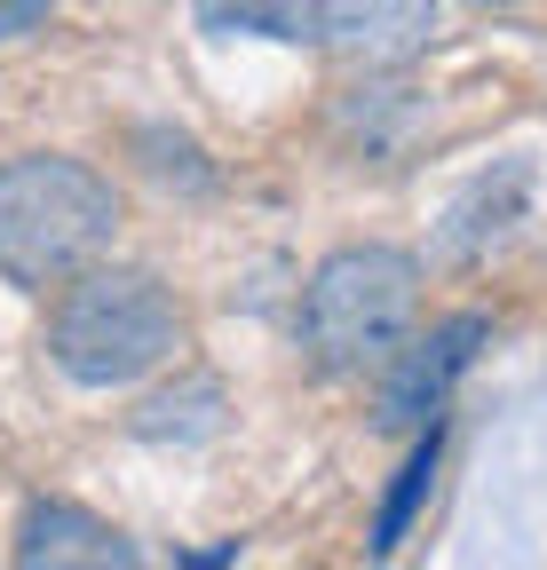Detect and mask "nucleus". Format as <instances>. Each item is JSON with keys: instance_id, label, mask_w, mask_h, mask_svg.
Wrapping results in <instances>:
<instances>
[{"instance_id": "7ed1b4c3", "label": "nucleus", "mask_w": 547, "mask_h": 570, "mask_svg": "<svg viewBox=\"0 0 547 570\" xmlns=\"http://www.w3.org/2000/svg\"><path fill=\"white\" fill-rule=\"evenodd\" d=\"M421 302V269L397 246H341L302 285V348L318 373H373L397 356Z\"/></svg>"}, {"instance_id": "39448f33", "label": "nucleus", "mask_w": 547, "mask_h": 570, "mask_svg": "<svg viewBox=\"0 0 547 570\" xmlns=\"http://www.w3.org/2000/svg\"><path fill=\"white\" fill-rule=\"evenodd\" d=\"M318 40L350 63H404L437 40V0H318Z\"/></svg>"}, {"instance_id": "6e6552de", "label": "nucleus", "mask_w": 547, "mask_h": 570, "mask_svg": "<svg viewBox=\"0 0 547 570\" xmlns=\"http://www.w3.org/2000/svg\"><path fill=\"white\" fill-rule=\"evenodd\" d=\"M437 444H445V428L429 420V436L413 444V460H404V475H397V491H389V508L373 515V554H397V539L413 531L421 499H429V483H437Z\"/></svg>"}, {"instance_id": "0eeeda50", "label": "nucleus", "mask_w": 547, "mask_h": 570, "mask_svg": "<svg viewBox=\"0 0 547 570\" xmlns=\"http://www.w3.org/2000/svg\"><path fill=\"white\" fill-rule=\"evenodd\" d=\"M198 24L254 40H318V0H198Z\"/></svg>"}, {"instance_id": "9d476101", "label": "nucleus", "mask_w": 547, "mask_h": 570, "mask_svg": "<svg viewBox=\"0 0 547 570\" xmlns=\"http://www.w3.org/2000/svg\"><path fill=\"white\" fill-rule=\"evenodd\" d=\"M32 24H48V0H0V40H25Z\"/></svg>"}, {"instance_id": "20e7f679", "label": "nucleus", "mask_w": 547, "mask_h": 570, "mask_svg": "<svg viewBox=\"0 0 547 570\" xmlns=\"http://www.w3.org/2000/svg\"><path fill=\"white\" fill-rule=\"evenodd\" d=\"M485 348V317H445V325H429V341H413L389 365V381H381V428L389 436H413V428H429L437 412H445V396H452V381L468 373V356Z\"/></svg>"}, {"instance_id": "9b49d317", "label": "nucleus", "mask_w": 547, "mask_h": 570, "mask_svg": "<svg viewBox=\"0 0 547 570\" xmlns=\"http://www.w3.org/2000/svg\"><path fill=\"white\" fill-rule=\"evenodd\" d=\"M476 9H516V0H476Z\"/></svg>"}, {"instance_id": "1a4fd4ad", "label": "nucleus", "mask_w": 547, "mask_h": 570, "mask_svg": "<svg viewBox=\"0 0 547 570\" xmlns=\"http://www.w3.org/2000/svg\"><path fill=\"white\" fill-rule=\"evenodd\" d=\"M215 404H223L215 381H191L183 396H152L135 428H144V436H207V428H215Z\"/></svg>"}, {"instance_id": "f03ea898", "label": "nucleus", "mask_w": 547, "mask_h": 570, "mask_svg": "<svg viewBox=\"0 0 547 570\" xmlns=\"http://www.w3.org/2000/svg\"><path fill=\"white\" fill-rule=\"evenodd\" d=\"M183 341V309L152 269H80V285L48 317V356L80 389H127L167 365Z\"/></svg>"}, {"instance_id": "f257e3e1", "label": "nucleus", "mask_w": 547, "mask_h": 570, "mask_svg": "<svg viewBox=\"0 0 547 570\" xmlns=\"http://www.w3.org/2000/svg\"><path fill=\"white\" fill-rule=\"evenodd\" d=\"M119 238V190L80 159H9L0 167V277L9 285H64L104 262Z\"/></svg>"}, {"instance_id": "423d86ee", "label": "nucleus", "mask_w": 547, "mask_h": 570, "mask_svg": "<svg viewBox=\"0 0 547 570\" xmlns=\"http://www.w3.org/2000/svg\"><path fill=\"white\" fill-rule=\"evenodd\" d=\"M17 562H48V570H64V562H80V570H127L135 562V547L111 531V523H96L88 508H64V499H48V508H32L25 515V531H17Z\"/></svg>"}]
</instances>
